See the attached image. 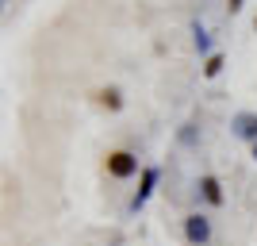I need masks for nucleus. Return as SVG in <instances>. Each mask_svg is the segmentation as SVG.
I'll use <instances>...</instances> for the list:
<instances>
[{
	"mask_svg": "<svg viewBox=\"0 0 257 246\" xmlns=\"http://www.w3.org/2000/svg\"><path fill=\"white\" fill-rule=\"evenodd\" d=\"M177 139H181L184 146H196V142H200V127H196V123H184V127L177 131Z\"/></svg>",
	"mask_w": 257,
	"mask_h": 246,
	"instance_id": "obj_9",
	"label": "nucleus"
},
{
	"mask_svg": "<svg viewBox=\"0 0 257 246\" xmlns=\"http://www.w3.org/2000/svg\"><path fill=\"white\" fill-rule=\"evenodd\" d=\"M230 131H234V139L253 146L257 142V112H238V116L230 119Z\"/></svg>",
	"mask_w": 257,
	"mask_h": 246,
	"instance_id": "obj_4",
	"label": "nucleus"
},
{
	"mask_svg": "<svg viewBox=\"0 0 257 246\" xmlns=\"http://www.w3.org/2000/svg\"><path fill=\"white\" fill-rule=\"evenodd\" d=\"M200 196H204L211 208H219V204L226 200V196H223V181H219V177H211V173H204V177H200Z\"/></svg>",
	"mask_w": 257,
	"mask_h": 246,
	"instance_id": "obj_5",
	"label": "nucleus"
},
{
	"mask_svg": "<svg viewBox=\"0 0 257 246\" xmlns=\"http://www.w3.org/2000/svg\"><path fill=\"white\" fill-rule=\"evenodd\" d=\"M226 8H230V12H238V8H242V0H226Z\"/></svg>",
	"mask_w": 257,
	"mask_h": 246,
	"instance_id": "obj_10",
	"label": "nucleus"
},
{
	"mask_svg": "<svg viewBox=\"0 0 257 246\" xmlns=\"http://www.w3.org/2000/svg\"><path fill=\"white\" fill-rule=\"evenodd\" d=\"M223 65H226V58L215 50L211 58H204V77H207V81H211V77H219V73H223Z\"/></svg>",
	"mask_w": 257,
	"mask_h": 246,
	"instance_id": "obj_8",
	"label": "nucleus"
},
{
	"mask_svg": "<svg viewBox=\"0 0 257 246\" xmlns=\"http://www.w3.org/2000/svg\"><path fill=\"white\" fill-rule=\"evenodd\" d=\"M253 27H257V16H253Z\"/></svg>",
	"mask_w": 257,
	"mask_h": 246,
	"instance_id": "obj_12",
	"label": "nucleus"
},
{
	"mask_svg": "<svg viewBox=\"0 0 257 246\" xmlns=\"http://www.w3.org/2000/svg\"><path fill=\"white\" fill-rule=\"evenodd\" d=\"M158 181H161V170L158 166H142V173H139V193H135V200H131V212H139L142 204L154 196V189H158Z\"/></svg>",
	"mask_w": 257,
	"mask_h": 246,
	"instance_id": "obj_3",
	"label": "nucleus"
},
{
	"mask_svg": "<svg viewBox=\"0 0 257 246\" xmlns=\"http://www.w3.org/2000/svg\"><path fill=\"white\" fill-rule=\"evenodd\" d=\"M184 238H188L192 246H207L211 242V219H207L204 212L184 215Z\"/></svg>",
	"mask_w": 257,
	"mask_h": 246,
	"instance_id": "obj_2",
	"label": "nucleus"
},
{
	"mask_svg": "<svg viewBox=\"0 0 257 246\" xmlns=\"http://www.w3.org/2000/svg\"><path fill=\"white\" fill-rule=\"evenodd\" d=\"M104 170H107V177H115V181H127V177L142 173V166H139V158H135L131 150H111V154L104 158Z\"/></svg>",
	"mask_w": 257,
	"mask_h": 246,
	"instance_id": "obj_1",
	"label": "nucleus"
},
{
	"mask_svg": "<svg viewBox=\"0 0 257 246\" xmlns=\"http://www.w3.org/2000/svg\"><path fill=\"white\" fill-rule=\"evenodd\" d=\"M249 154H253V161H257V142H253V146H249Z\"/></svg>",
	"mask_w": 257,
	"mask_h": 246,
	"instance_id": "obj_11",
	"label": "nucleus"
},
{
	"mask_svg": "<svg viewBox=\"0 0 257 246\" xmlns=\"http://www.w3.org/2000/svg\"><path fill=\"white\" fill-rule=\"evenodd\" d=\"M192 43H196V50H200V54H204V58H211V31H207V27H204V23H196V27H192Z\"/></svg>",
	"mask_w": 257,
	"mask_h": 246,
	"instance_id": "obj_7",
	"label": "nucleus"
},
{
	"mask_svg": "<svg viewBox=\"0 0 257 246\" xmlns=\"http://www.w3.org/2000/svg\"><path fill=\"white\" fill-rule=\"evenodd\" d=\"M96 104L107 108V112H123V104H127V100H123V93H119L115 85H107V89H100V93H96Z\"/></svg>",
	"mask_w": 257,
	"mask_h": 246,
	"instance_id": "obj_6",
	"label": "nucleus"
}]
</instances>
